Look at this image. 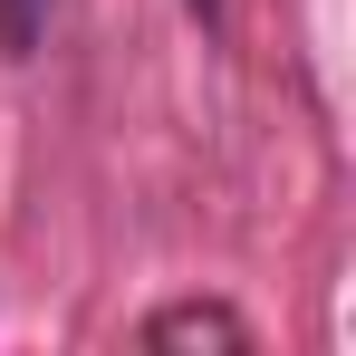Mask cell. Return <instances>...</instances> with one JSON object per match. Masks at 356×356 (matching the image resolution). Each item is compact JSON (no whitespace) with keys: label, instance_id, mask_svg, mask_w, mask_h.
Instances as JSON below:
<instances>
[{"label":"cell","instance_id":"obj_2","mask_svg":"<svg viewBox=\"0 0 356 356\" xmlns=\"http://www.w3.org/2000/svg\"><path fill=\"white\" fill-rule=\"evenodd\" d=\"M49 29V0H0V58H29Z\"/></svg>","mask_w":356,"mask_h":356},{"label":"cell","instance_id":"obj_1","mask_svg":"<svg viewBox=\"0 0 356 356\" xmlns=\"http://www.w3.org/2000/svg\"><path fill=\"white\" fill-rule=\"evenodd\" d=\"M145 347L154 356H241L250 327H241V308H222V298H174V308L145 318Z\"/></svg>","mask_w":356,"mask_h":356},{"label":"cell","instance_id":"obj_3","mask_svg":"<svg viewBox=\"0 0 356 356\" xmlns=\"http://www.w3.org/2000/svg\"><path fill=\"white\" fill-rule=\"evenodd\" d=\"M193 10H202V19H222V0H193Z\"/></svg>","mask_w":356,"mask_h":356}]
</instances>
